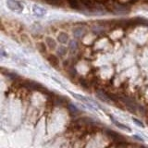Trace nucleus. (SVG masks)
<instances>
[{"label":"nucleus","instance_id":"nucleus-1","mask_svg":"<svg viewBox=\"0 0 148 148\" xmlns=\"http://www.w3.org/2000/svg\"><path fill=\"white\" fill-rule=\"evenodd\" d=\"M7 6L12 11L20 13L23 10L22 4H21V2H18V0H7Z\"/></svg>","mask_w":148,"mask_h":148},{"label":"nucleus","instance_id":"nucleus-2","mask_svg":"<svg viewBox=\"0 0 148 148\" xmlns=\"http://www.w3.org/2000/svg\"><path fill=\"white\" fill-rule=\"evenodd\" d=\"M72 32H73V36L75 37L76 39H80V38H82L83 35H84V34H85V29L83 27L78 26V27L74 28Z\"/></svg>","mask_w":148,"mask_h":148},{"label":"nucleus","instance_id":"nucleus-3","mask_svg":"<svg viewBox=\"0 0 148 148\" xmlns=\"http://www.w3.org/2000/svg\"><path fill=\"white\" fill-rule=\"evenodd\" d=\"M109 118H110V119L112 120V122L116 125L117 127H119V129H121V130H125V131H128V132H131L132 131V129L130 128L129 126H127V125H125V124H123V123H121L120 121H118L117 119H115L113 117H112V115H109Z\"/></svg>","mask_w":148,"mask_h":148},{"label":"nucleus","instance_id":"nucleus-4","mask_svg":"<svg viewBox=\"0 0 148 148\" xmlns=\"http://www.w3.org/2000/svg\"><path fill=\"white\" fill-rule=\"evenodd\" d=\"M32 12H34V14L37 17H43L45 15V13H46V11L43 8H41L39 6H36V5H34V6L32 7Z\"/></svg>","mask_w":148,"mask_h":148},{"label":"nucleus","instance_id":"nucleus-5","mask_svg":"<svg viewBox=\"0 0 148 148\" xmlns=\"http://www.w3.org/2000/svg\"><path fill=\"white\" fill-rule=\"evenodd\" d=\"M106 135H108L109 138H112V139H114V140H116V141L121 140V139H123V138H121L122 136L120 135V134H119L118 132H116L115 131H113V130H106Z\"/></svg>","mask_w":148,"mask_h":148},{"label":"nucleus","instance_id":"nucleus-6","mask_svg":"<svg viewBox=\"0 0 148 148\" xmlns=\"http://www.w3.org/2000/svg\"><path fill=\"white\" fill-rule=\"evenodd\" d=\"M47 60H48V62L51 65H52L54 68H58V65H59V59H58V58L57 57V56L52 55V54L48 55Z\"/></svg>","mask_w":148,"mask_h":148},{"label":"nucleus","instance_id":"nucleus-7","mask_svg":"<svg viewBox=\"0 0 148 148\" xmlns=\"http://www.w3.org/2000/svg\"><path fill=\"white\" fill-rule=\"evenodd\" d=\"M45 44H46V46H48V48L50 50H55L57 48V42H56L53 38H51V37H46Z\"/></svg>","mask_w":148,"mask_h":148},{"label":"nucleus","instance_id":"nucleus-8","mask_svg":"<svg viewBox=\"0 0 148 148\" xmlns=\"http://www.w3.org/2000/svg\"><path fill=\"white\" fill-rule=\"evenodd\" d=\"M58 40L59 43H61V44H67L69 42V34L64 32H61L58 35Z\"/></svg>","mask_w":148,"mask_h":148},{"label":"nucleus","instance_id":"nucleus-9","mask_svg":"<svg viewBox=\"0 0 148 148\" xmlns=\"http://www.w3.org/2000/svg\"><path fill=\"white\" fill-rule=\"evenodd\" d=\"M129 145H130V143L125 141L124 139H121V140L116 141L114 143V146H115V148H127Z\"/></svg>","mask_w":148,"mask_h":148},{"label":"nucleus","instance_id":"nucleus-10","mask_svg":"<svg viewBox=\"0 0 148 148\" xmlns=\"http://www.w3.org/2000/svg\"><path fill=\"white\" fill-rule=\"evenodd\" d=\"M68 4L69 5V7L74 9H80L81 8L80 0H68Z\"/></svg>","mask_w":148,"mask_h":148},{"label":"nucleus","instance_id":"nucleus-11","mask_svg":"<svg viewBox=\"0 0 148 148\" xmlns=\"http://www.w3.org/2000/svg\"><path fill=\"white\" fill-rule=\"evenodd\" d=\"M114 10H116L119 14H126L129 12V10H127L126 7H124L123 5H117V6H115Z\"/></svg>","mask_w":148,"mask_h":148},{"label":"nucleus","instance_id":"nucleus-12","mask_svg":"<svg viewBox=\"0 0 148 148\" xmlns=\"http://www.w3.org/2000/svg\"><path fill=\"white\" fill-rule=\"evenodd\" d=\"M71 95L73 96V97H75L76 99H79V100H81L82 102H83V103H85L86 105H88V106H90L91 108H92V106L90 105V103H89V101H88V99L86 98L85 96H82V95H77V94H74V92H71Z\"/></svg>","mask_w":148,"mask_h":148},{"label":"nucleus","instance_id":"nucleus-13","mask_svg":"<svg viewBox=\"0 0 148 148\" xmlns=\"http://www.w3.org/2000/svg\"><path fill=\"white\" fill-rule=\"evenodd\" d=\"M78 48V44H77V42L76 41H71L69 42V49H71V52H75V51L77 50Z\"/></svg>","mask_w":148,"mask_h":148},{"label":"nucleus","instance_id":"nucleus-14","mask_svg":"<svg viewBox=\"0 0 148 148\" xmlns=\"http://www.w3.org/2000/svg\"><path fill=\"white\" fill-rule=\"evenodd\" d=\"M58 54L59 55V57H64L67 54V48L65 46H59L58 49Z\"/></svg>","mask_w":148,"mask_h":148},{"label":"nucleus","instance_id":"nucleus-15","mask_svg":"<svg viewBox=\"0 0 148 148\" xmlns=\"http://www.w3.org/2000/svg\"><path fill=\"white\" fill-rule=\"evenodd\" d=\"M79 82H80V84L83 87V88H85V89H88L90 86H89V82H88L85 79H83V78H81L80 80H79Z\"/></svg>","mask_w":148,"mask_h":148},{"label":"nucleus","instance_id":"nucleus-16","mask_svg":"<svg viewBox=\"0 0 148 148\" xmlns=\"http://www.w3.org/2000/svg\"><path fill=\"white\" fill-rule=\"evenodd\" d=\"M45 2L50 5H53V6H59V5H61V0H45Z\"/></svg>","mask_w":148,"mask_h":148},{"label":"nucleus","instance_id":"nucleus-17","mask_svg":"<svg viewBox=\"0 0 148 148\" xmlns=\"http://www.w3.org/2000/svg\"><path fill=\"white\" fill-rule=\"evenodd\" d=\"M37 47H38L39 51L42 54H45L46 53V49H45V45L44 43H39L37 45Z\"/></svg>","mask_w":148,"mask_h":148},{"label":"nucleus","instance_id":"nucleus-18","mask_svg":"<svg viewBox=\"0 0 148 148\" xmlns=\"http://www.w3.org/2000/svg\"><path fill=\"white\" fill-rule=\"evenodd\" d=\"M132 121H133V122H135V124L138 125L139 127L145 128V124H143L140 119H136V118H132Z\"/></svg>","mask_w":148,"mask_h":148},{"label":"nucleus","instance_id":"nucleus-19","mask_svg":"<svg viewBox=\"0 0 148 148\" xmlns=\"http://www.w3.org/2000/svg\"><path fill=\"white\" fill-rule=\"evenodd\" d=\"M133 137H134V138H136V139H137V140H139V141H141V142H143V139H142V138H140V137H138L137 135H134Z\"/></svg>","mask_w":148,"mask_h":148},{"label":"nucleus","instance_id":"nucleus-20","mask_svg":"<svg viewBox=\"0 0 148 148\" xmlns=\"http://www.w3.org/2000/svg\"><path fill=\"white\" fill-rule=\"evenodd\" d=\"M147 1H148V0H147Z\"/></svg>","mask_w":148,"mask_h":148}]
</instances>
